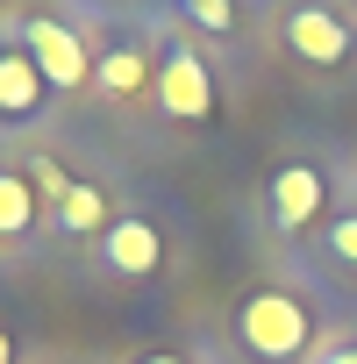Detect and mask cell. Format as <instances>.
Listing matches in <instances>:
<instances>
[{
    "label": "cell",
    "mask_w": 357,
    "mask_h": 364,
    "mask_svg": "<svg viewBox=\"0 0 357 364\" xmlns=\"http://www.w3.org/2000/svg\"><path fill=\"white\" fill-rule=\"evenodd\" d=\"M236 350L250 364H300L314 350V307L293 286H257L236 300Z\"/></svg>",
    "instance_id": "obj_1"
},
{
    "label": "cell",
    "mask_w": 357,
    "mask_h": 364,
    "mask_svg": "<svg viewBox=\"0 0 357 364\" xmlns=\"http://www.w3.org/2000/svg\"><path fill=\"white\" fill-rule=\"evenodd\" d=\"M150 58H157L150 86H157V100H164L171 122H208V114H215V72H208V58H201L186 36L157 43Z\"/></svg>",
    "instance_id": "obj_2"
},
{
    "label": "cell",
    "mask_w": 357,
    "mask_h": 364,
    "mask_svg": "<svg viewBox=\"0 0 357 364\" xmlns=\"http://www.w3.org/2000/svg\"><path fill=\"white\" fill-rule=\"evenodd\" d=\"M22 50L36 58V72H43L50 93H79V86H93V50L79 43L72 22H58V15H29V22H22Z\"/></svg>",
    "instance_id": "obj_3"
},
{
    "label": "cell",
    "mask_w": 357,
    "mask_h": 364,
    "mask_svg": "<svg viewBox=\"0 0 357 364\" xmlns=\"http://www.w3.org/2000/svg\"><path fill=\"white\" fill-rule=\"evenodd\" d=\"M279 36H286V50H293L300 65H314V72H343V65L357 58L350 22H343L336 8H321V0H307V8H286Z\"/></svg>",
    "instance_id": "obj_4"
},
{
    "label": "cell",
    "mask_w": 357,
    "mask_h": 364,
    "mask_svg": "<svg viewBox=\"0 0 357 364\" xmlns=\"http://www.w3.org/2000/svg\"><path fill=\"white\" fill-rule=\"evenodd\" d=\"M321 208H329V178H321L314 164H279V171L265 178V215H272V229H279V236L314 229V222H321Z\"/></svg>",
    "instance_id": "obj_5"
},
{
    "label": "cell",
    "mask_w": 357,
    "mask_h": 364,
    "mask_svg": "<svg viewBox=\"0 0 357 364\" xmlns=\"http://www.w3.org/2000/svg\"><path fill=\"white\" fill-rule=\"evenodd\" d=\"M100 264L114 279H157L164 272V229L150 215H114L100 236Z\"/></svg>",
    "instance_id": "obj_6"
},
{
    "label": "cell",
    "mask_w": 357,
    "mask_h": 364,
    "mask_svg": "<svg viewBox=\"0 0 357 364\" xmlns=\"http://www.w3.org/2000/svg\"><path fill=\"white\" fill-rule=\"evenodd\" d=\"M43 100H50V86H43L36 58H29V50H0V129L36 122V114H43Z\"/></svg>",
    "instance_id": "obj_7"
},
{
    "label": "cell",
    "mask_w": 357,
    "mask_h": 364,
    "mask_svg": "<svg viewBox=\"0 0 357 364\" xmlns=\"http://www.w3.org/2000/svg\"><path fill=\"white\" fill-rule=\"evenodd\" d=\"M150 72H157V58H150V50H136V43H107V50H93V86H100V93H114V100L143 93V86H150Z\"/></svg>",
    "instance_id": "obj_8"
},
{
    "label": "cell",
    "mask_w": 357,
    "mask_h": 364,
    "mask_svg": "<svg viewBox=\"0 0 357 364\" xmlns=\"http://www.w3.org/2000/svg\"><path fill=\"white\" fill-rule=\"evenodd\" d=\"M58 229L65 236H107V193L86 186V178H72V193L58 200Z\"/></svg>",
    "instance_id": "obj_9"
},
{
    "label": "cell",
    "mask_w": 357,
    "mask_h": 364,
    "mask_svg": "<svg viewBox=\"0 0 357 364\" xmlns=\"http://www.w3.org/2000/svg\"><path fill=\"white\" fill-rule=\"evenodd\" d=\"M36 215H43V208H36L29 171H0V236H8V243H15V236H29V229H36Z\"/></svg>",
    "instance_id": "obj_10"
},
{
    "label": "cell",
    "mask_w": 357,
    "mask_h": 364,
    "mask_svg": "<svg viewBox=\"0 0 357 364\" xmlns=\"http://www.w3.org/2000/svg\"><path fill=\"white\" fill-rule=\"evenodd\" d=\"M178 15L193 29H208V36H229L236 29V0H178Z\"/></svg>",
    "instance_id": "obj_11"
},
{
    "label": "cell",
    "mask_w": 357,
    "mask_h": 364,
    "mask_svg": "<svg viewBox=\"0 0 357 364\" xmlns=\"http://www.w3.org/2000/svg\"><path fill=\"white\" fill-rule=\"evenodd\" d=\"M22 171H29V186H36V200H50V208H58V200L72 193V171H65L58 157H29Z\"/></svg>",
    "instance_id": "obj_12"
},
{
    "label": "cell",
    "mask_w": 357,
    "mask_h": 364,
    "mask_svg": "<svg viewBox=\"0 0 357 364\" xmlns=\"http://www.w3.org/2000/svg\"><path fill=\"white\" fill-rule=\"evenodd\" d=\"M321 243H329V257H343V264L357 272V215H336V222L321 229Z\"/></svg>",
    "instance_id": "obj_13"
},
{
    "label": "cell",
    "mask_w": 357,
    "mask_h": 364,
    "mask_svg": "<svg viewBox=\"0 0 357 364\" xmlns=\"http://www.w3.org/2000/svg\"><path fill=\"white\" fill-rule=\"evenodd\" d=\"M314 364H357V336H350V343H336V350H329V357H314Z\"/></svg>",
    "instance_id": "obj_14"
},
{
    "label": "cell",
    "mask_w": 357,
    "mask_h": 364,
    "mask_svg": "<svg viewBox=\"0 0 357 364\" xmlns=\"http://www.w3.org/2000/svg\"><path fill=\"white\" fill-rule=\"evenodd\" d=\"M136 364H186L178 350H150V357H136Z\"/></svg>",
    "instance_id": "obj_15"
},
{
    "label": "cell",
    "mask_w": 357,
    "mask_h": 364,
    "mask_svg": "<svg viewBox=\"0 0 357 364\" xmlns=\"http://www.w3.org/2000/svg\"><path fill=\"white\" fill-rule=\"evenodd\" d=\"M0 364H15V336L8 328H0Z\"/></svg>",
    "instance_id": "obj_16"
}]
</instances>
